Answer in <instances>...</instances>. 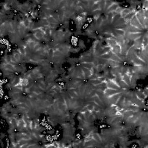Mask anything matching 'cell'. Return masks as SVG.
<instances>
[{
    "instance_id": "1",
    "label": "cell",
    "mask_w": 148,
    "mask_h": 148,
    "mask_svg": "<svg viewBox=\"0 0 148 148\" xmlns=\"http://www.w3.org/2000/svg\"><path fill=\"white\" fill-rule=\"evenodd\" d=\"M92 106V112L85 119L86 131L91 145L104 147L117 138L120 131L122 115L110 108L105 100Z\"/></svg>"
},
{
    "instance_id": "3",
    "label": "cell",
    "mask_w": 148,
    "mask_h": 148,
    "mask_svg": "<svg viewBox=\"0 0 148 148\" xmlns=\"http://www.w3.org/2000/svg\"><path fill=\"white\" fill-rule=\"evenodd\" d=\"M105 90L106 99L109 103L122 107H128L146 97V89L138 85L134 79L114 80L107 85Z\"/></svg>"
},
{
    "instance_id": "2",
    "label": "cell",
    "mask_w": 148,
    "mask_h": 148,
    "mask_svg": "<svg viewBox=\"0 0 148 148\" xmlns=\"http://www.w3.org/2000/svg\"><path fill=\"white\" fill-rule=\"evenodd\" d=\"M116 141L123 147H142L148 145V117L124 112Z\"/></svg>"
}]
</instances>
